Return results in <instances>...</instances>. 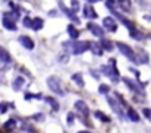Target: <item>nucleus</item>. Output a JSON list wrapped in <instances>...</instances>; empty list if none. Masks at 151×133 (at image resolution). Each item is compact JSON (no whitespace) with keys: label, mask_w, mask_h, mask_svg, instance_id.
Returning <instances> with one entry per match:
<instances>
[{"label":"nucleus","mask_w":151,"mask_h":133,"mask_svg":"<svg viewBox=\"0 0 151 133\" xmlns=\"http://www.w3.org/2000/svg\"><path fill=\"white\" fill-rule=\"evenodd\" d=\"M47 85H49V88H50L54 94H57L59 97H63V95H65L63 85H62V82H60L56 76H50V78L47 79Z\"/></svg>","instance_id":"f257e3e1"},{"label":"nucleus","mask_w":151,"mask_h":133,"mask_svg":"<svg viewBox=\"0 0 151 133\" xmlns=\"http://www.w3.org/2000/svg\"><path fill=\"white\" fill-rule=\"evenodd\" d=\"M110 64H111V66H104V67H103V72L116 84V82L119 81V72H117V69H116V66H114V64H116V60H114V59H110Z\"/></svg>","instance_id":"f03ea898"},{"label":"nucleus","mask_w":151,"mask_h":133,"mask_svg":"<svg viewBox=\"0 0 151 133\" xmlns=\"http://www.w3.org/2000/svg\"><path fill=\"white\" fill-rule=\"evenodd\" d=\"M117 48H119V50H120V53H122V54H125L131 61H137V56H135L134 50H132L129 45L123 44V43H117Z\"/></svg>","instance_id":"7ed1b4c3"},{"label":"nucleus","mask_w":151,"mask_h":133,"mask_svg":"<svg viewBox=\"0 0 151 133\" xmlns=\"http://www.w3.org/2000/svg\"><path fill=\"white\" fill-rule=\"evenodd\" d=\"M103 25H104V28H106L107 31H110V32H116V31H117V24H116V21H114L111 16H106V18L103 19Z\"/></svg>","instance_id":"20e7f679"},{"label":"nucleus","mask_w":151,"mask_h":133,"mask_svg":"<svg viewBox=\"0 0 151 133\" xmlns=\"http://www.w3.org/2000/svg\"><path fill=\"white\" fill-rule=\"evenodd\" d=\"M87 50H90V43L88 41H78L73 44V53L75 54H82Z\"/></svg>","instance_id":"39448f33"},{"label":"nucleus","mask_w":151,"mask_h":133,"mask_svg":"<svg viewBox=\"0 0 151 133\" xmlns=\"http://www.w3.org/2000/svg\"><path fill=\"white\" fill-rule=\"evenodd\" d=\"M107 101H109V105L113 108V111H114L120 119H123V110H122V107L117 104V101H116L114 98H107Z\"/></svg>","instance_id":"423d86ee"},{"label":"nucleus","mask_w":151,"mask_h":133,"mask_svg":"<svg viewBox=\"0 0 151 133\" xmlns=\"http://www.w3.org/2000/svg\"><path fill=\"white\" fill-rule=\"evenodd\" d=\"M75 108H76L78 113H81L82 116H88V114H90V108H88V105H87L82 99H78V101L75 102Z\"/></svg>","instance_id":"0eeeda50"},{"label":"nucleus","mask_w":151,"mask_h":133,"mask_svg":"<svg viewBox=\"0 0 151 133\" xmlns=\"http://www.w3.org/2000/svg\"><path fill=\"white\" fill-rule=\"evenodd\" d=\"M87 28H88L96 37H103V34H104V31L101 29L100 25H97V24H94V22H88Z\"/></svg>","instance_id":"6e6552de"},{"label":"nucleus","mask_w":151,"mask_h":133,"mask_svg":"<svg viewBox=\"0 0 151 133\" xmlns=\"http://www.w3.org/2000/svg\"><path fill=\"white\" fill-rule=\"evenodd\" d=\"M19 43L24 45L25 48H28V50H32L34 47H35V44H34V41L28 37V35H21L19 37Z\"/></svg>","instance_id":"1a4fd4ad"},{"label":"nucleus","mask_w":151,"mask_h":133,"mask_svg":"<svg viewBox=\"0 0 151 133\" xmlns=\"http://www.w3.org/2000/svg\"><path fill=\"white\" fill-rule=\"evenodd\" d=\"M59 6L62 7V10H63V12H65V13H66V15H68V16H69L72 21H73V22H79V21H78V16L73 13V10L68 9V7L65 6V3H63V1H59Z\"/></svg>","instance_id":"9d476101"},{"label":"nucleus","mask_w":151,"mask_h":133,"mask_svg":"<svg viewBox=\"0 0 151 133\" xmlns=\"http://www.w3.org/2000/svg\"><path fill=\"white\" fill-rule=\"evenodd\" d=\"M1 24H3V26L6 28V29H9V31H16V24L12 21V19H9V18H3L1 19Z\"/></svg>","instance_id":"9b49d317"},{"label":"nucleus","mask_w":151,"mask_h":133,"mask_svg":"<svg viewBox=\"0 0 151 133\" xmlns=\"http://www.w3.org/2000/svg\"><path fill=\"white\" fill-rule=\"evenodd\" d=\"M84 15H85V18H90V19H96L97 18V13H96V10H94V7L91 4L84 7Z\"/></svg>","instance_id":"f8f14e48"},{"label":"nucleus","mask_w":151,"mask_h":133,"mask_svg":"<svg viewBox=\"0 0 151 133\" xmlns=\"http://www.w3.org/2000/svg\"><path fill=\"white\" fill-rule=\"evenodd\" d=\"M43 25H44V22H43L41 18H34V19L31 21V28H32L34 31H40V29L43 28Z\"/></svg>","instance_id":"ddd939ff"},{"label":"nucleus","mask_w":151,"mask_h":133,"mask_svg":"<svg viewBox=\"0 0 151 133\" xmlns=\"http://www.w3.org/2000/svg\"><path fill=\"white\" fill-rule=\"evenodd\" d=\"M114 15H116V16H117L120 21H122V24H123V25H125V26H126V28L131 31V32H132V31H135V25H134L132 22H129L128 19H125V18H123L122 15H119V13H114Z\"/></svg>","instance_id":"4468645a"},{"label":"nucleus","mask_w":151,"mask_h":133,"mask_svg":"<svg viewBox=\"0 0 151 133\" xmlns=\"http://www.w3.org/2000/svg\"><path fill=\"white\" fill-rule=\"evenodd\" d=\"M10 60H12L10 59V54L3 47H0V61L1 63H10Z\"/></svg>","instance_id":"2eb2a0df"},{"label":"nucleus","mask_w":151,"mask_h":133,"mask_svg":"<svg viewBox=\"0 0 151 133\" xmlns=\"http://www.w3.org/2000/svg\"><path fill=\"white\" fill-rule=\"evenodd\" d=\"M123 82H125L129 88L132 89V91H137V92H139L141 95H144V91H142V88H141V87H138L137 84H134L132 81H129V79H123Z\"/></svg>","instance_id":"dca6fc26"},{"label":"nucleus","mask_w":151,"mask_h":133,"mask_svg":"<svg viewBox=\"0 0 151 133\" xmlns=\"http://www.w3.org/2000/svg\"><path fill=\"white\" fill-rule=\"evenodd\" d=\"M90 48L93 50V53L96 56H103V48L100 47L99 43H90Z\"/></svg>","instance_id":"f3484780"},{"label":"nucleus","mask_w":151,"mask_h":133,"mask_svg":"<svg viewBox=\"0 0 151 133\" xmlns=\"http://www.w3.org/2000/svg\"><path fill=\"white\" fill-rule=\"evenodd\" d=\"M68 34H69L70 38H78L79 37V31L73 25H68Z\"/></svg>","instance_id":"a211bd4d"},{"label":"nucleus","mask_w":151,"mask_h":133,"mask_svg":"<svg viewBox=\"0 0 151 133\" xmlns=\"http://www.w3.org/2000/svg\"><path fill=\"white\" fill-rule=\"evenodd\" d=\"M72 81L78 85V87H84V79H82V73H73L72 75Z\"/></svg>","instance_id":"6ab92c4d"},{"label":"nucleus","mask_w":151,"mask_h":133,"mask_svg":"<svg viewBox=\"0 0 151 133\" xmlns=\"http://www.w3.org/2000/svg\"><path fill=\"white\" fill-rule=\"evenodd\" d=\"M128 117H129L134 123H138V122H139V116H138V113H137L135 110H132V108L128 110Z\"/></svg>","instance_id":"aec40b11"},{"label":"nucleus","mask_w":151,"mask_h":133,"mask_svg":"<svg viewBox=\"0 0 151 133\" xmlns=\"http://www.w3.org/2000/svg\"><path fill=\"white\" fill-rule=\"evenodd\" d=\"M24 84H25V79H24L22 76H18V78L15 79V82H13V89H15V91H19V89L22 88Z\"/></svg>","instance_id":"412c9836"},{"label":"nucleus","mask_w":151,"mask_h":133,"mask_svg":"<svg viewBox=\"0 0 151 133\" xmlns=\"http://www.w3.org/2000/svg\"><path fill=\"white\" fill-rule=\"evenodd\" d=\"M99 44H100V47L103 50H107V51L113 50V44H111V41H109V40H104V38H103Z\"/></svg>","instance_id":"4be33fe9"},{"label":"nucleus","mask_w":151,"mask_h":133,"mask_svg":"<svg viewBox=\"0 0 151 133\" xmlns=\"http://www.w3.org/2000/svg\"><path fill=\"white\" fill-rule=\"evenodd\" d=\"M119 4H120V7H122L123 10H126V12H129L131 7H132L131 0H119Z\"/></svg>","instance_id":"5701e85b"},{"label":"nucleus","mask_w":151,"mask_h":133,"mask_svg":"<svg viewBox=\"0 0 151 133\" xmlns=\"http://www.w3.org/2000/svg\"><path fill=\"white\" fill-rule=\"evenodd\" d=\"M94 116H96L99 120H103V122H106V123H109V122H110V119H109L103 111H96V113H94Z\"/></svg>","instance_id":"b1692460"},{"label":"nucleus","mask_w":151,"mask_h":133,"mask_svg":"<svg viewBox=\"0 0 151 133\" xmlns=\"http://www.w3.org/2000/svg\"><path fill=\"white\" fill-rule=\"evenodd\" d=\"M15 126H16V124H15V120L10 119V120H7V122L4 123V130H9V132H10V130L15 129Z\"/></svg>","instance_id":"393cba45"},{"label":"nucleus","mask_w":151,"mask_h":133,"mask_svg":"<svg viewBox=\"0 0 151 133\" xmlns=\"http://www.w3.org/2000/svg\"><path fill=\"white\" fill-rule=\"evenodd\" d=\"M46 101H47V102L50 104V105H51V108H53V110H56V111L59 110V104H57V102H56V101H54L53 98H50V97H47V98H46Z\"/></svg>","instance_id":"a878e982"},{"label":"nucleus","mask_w":151,"mask_h":133,"mask_svg":"<svg viewBox=\"0 0 151 133\" xmlns=\"http://www.w3.org/2000/svg\"><path fill=\"white\" fill-rule=\"evenodd\" d=\"M109 91H110V88H109V85H104V84H101L100 87H99V92L100 94H109Z\"/></svg>","instance_id":"bb28decb"},{"label":"nucleus","mask_w":151,"mask_h":133,"mask_svg":"<svg viewBox=\"0 0 151 133\" xmlns=\"http://www.w3.org/2000/svg\"><path fill=\"white\" fill-rule=\"evenodd\" d=\"M142 114H144V117H145L147 120L151 122V110L150 108H144V110H142Z\"/></svg>","instance_id":"cd10ccee"},{"label":"nucleus","mask_w":151,"mask_h":133,"mask_svg":"<svg viewBox=\"0 0 151 133\" xmlns=\"http://www.w3.org/2000/svg\"><path fill=\"white\" fill-rule=\"evenodd\" d=\"M131 35H132V38H137V40H142V38H144V35H142V34L135 32V31H132V32H131Z\"/></svg>","instance_id":"c85d7f7f"},{"label":"nucleus","mask_w":151,"mask_h":133,"mask_svg":"<svg viewBox=\"0 0 151 133\" xmlns=\"http://www.w3.org/2000/svg\"><path fill=\"white\" fill-rule=\"evenodd\" d=\"M137 56H139V57H141V61H142V63H147V61H148V57H147V54H145L144 51H142L141 54H137Z\"/></svg>","instance_id":"c756f323"},{"label":"nucleus","mask_w":151,"mask_h":133,"mask_svg":"<svg viewBox=\"0 0 151 133\" xmlns=\"http://www.w3.org/2000/svg\"><path fill=\"white\" fill-rule=\"evenodd\" d=\"M31 18H24V25L27 26V28H31Z\"/></svg>","instance_id":"7c9ffc66"},{"label":"nucleus","mask_w":151,"mask_h":133,"mask_svg":"<svg viewBox=\"0 0 151 133\" xmlns=\"http://www.w3.org/2000/svg\"><path fill=\"white\" fill-rule=\"evenodd\" d=\"M72 6H73V7H72L73 10H78V9H79V1H78V0H72Z\"/></svg>","instance_id":"2f4dec72"},{"label":"nucleus","mask_w":151,"mask_h":133,"mask_svg":"<svg viewBox=\"0 0 151 133\" xmlns=\"http://www.w3.org/2000/svg\"><path fill=\"white\" fill-rule=\"evenodd\" d=\"M6 108H7V105H6V104H1V105H0V114H3V113L6 111Z\"/></svg>","instance_id":"473e14b6"},{"label":"nucleus","mask_w":151,"mask_h":133,"mask_svg":"<svg viewBox=\"0 0 151 133\" xmlns=\"http://www.w3.org/2000/svg\"><path fill=\"white\" fill-rule=\"evenodd\" d=\"M68 122H69V124L73 122V114H69V116H68Z\"/></svg>","instance_id":"72a5a7b5"},{"label":"nucleus","mask_w":151,"mask_h":133,"mask_svg":"<svg viewBox=\"0 0 151 133\" xmlns=\"http://www.w3.org/2000/svg\"><path fill=\"white\" fill-rule=\"evenodd\" d=\"M87 1L91 4V3H97V1H100V0H87Z\"/></svg>","instance_id":"f704fd0d"},{"label":"nucleus","mask_w":151,"mask_h":133,"mask_svg":"<svg viewBox=\"0 0 151 133\" xmlns=\"http://www.w3.org/2000/svg\"><path fill=\"white\" fill-rule=\"evenodd\" d=\"M78 133H91V132H87V130H81V132H78Z\"/></svg>","instance_id":"c9c22d12"}]
</instances>
